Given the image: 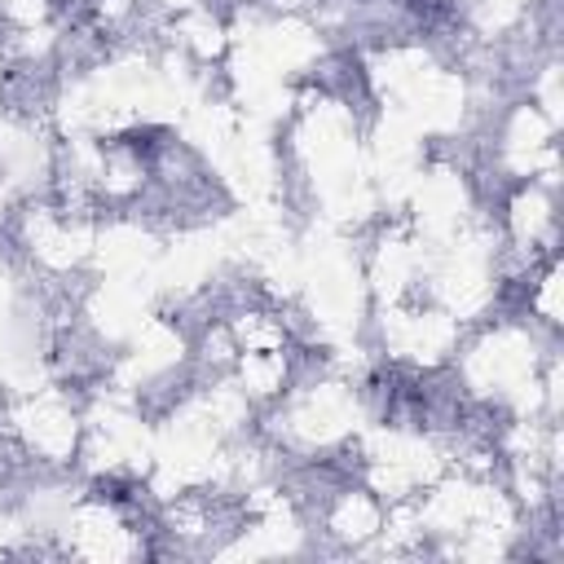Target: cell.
Segmentation results:
<instances>
[{"instance_id": "1", "label": "cell", "mask_w": 564, "mask_h": 564, "mask_svg": "<svg viewBox=\"0 0 564 564\" xmlns=\"http://www.w3.org/2000/svg\"><path fill=\"white\" fill-rule=\"evenodd\" d=\"M0 432L13 436V445L44 471L75 467L79 436H84V405L66 383L35 388L18 401H4Z\"/></svg>"}]
</instances>
